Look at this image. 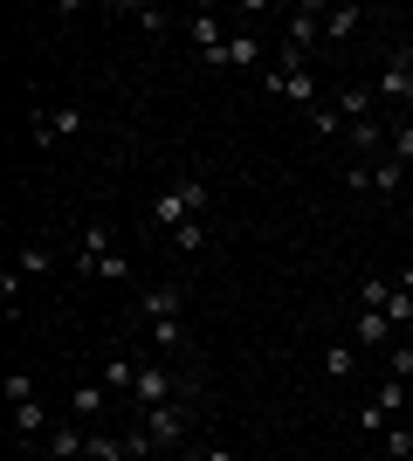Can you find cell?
<instances>
[{
    "label": "cell",
    "instance_id": "20",
    "mask_svg": "<svg viewBox=\"0 0 413 461\" xmlns=\"http://www.w3.org/2000/svg\"><path fill=\"white\" fill-rule=\"evenodd\" d=\"M358 21H365V7H324V41L358 35Z\"/></svg>",
    "mask_w": 413,
    "mask_h": 461
},
{
    "label": "cell",
    "instance_id": "2",
    "mask_svg": "<svg viewBox=\"0 0 413 461\" xmlns=\"http://www.w3.org/2000/svg\"><path fill=\"white\" fill-rule=\"evenodd\" d=\"M207 207H214V186H207V179H173V186L152 200V228L173 234L179 221H207Z\"/></svg>",
    "mask_w": 413,
    "mask_h": 461
},
{
    "label": "cell",
    "instance_id": "1",
    "mask_svg": "<svg viewBox=\"0 0 413 461\" xmlns=\"http://www.w3.org/2000/svg\"><path fill=\"white\" fill-rule=\"evenodd\" d=\"M179 400H200L193 372H173L166 358H138V385H131V413H152V406H179Z\"/></svg>",
    "mask_w": 413,
    "mask_h": 461
},
{
    "label": "cell",
    "instance_id": "18",
    "mask_svg": "<svg viewBox=\"0 0 413 461\" xmlns=\"http://www.w3.org/2000/svg\"><path fill=\"white\" fill-rule=\"evenodd\" d=\"M324 379H358V345L352 338H337V345L324 351Z\"/></svg>",
    "mask_w": 413,
    "mask_h": 461
},
{
    "label": "cell",
    "instance_id": "27",
    "mask_svg": "<svg viewBox=\"0 0 413 461\" xmlns=\"http://www.w3.org/2000/svg\"><path fill=\"white\" fill-rule=\"evenodd\" d=\"M379 441H386V455H393V461H413V427H407V420H393Z\"/></svg>",
    "mask_w": 413,
    "mask_h": 461
},
{
    "label": "cell",
    "instance_id": "31",
    "mask_svg": "<svg viewBox=\"0 0 413 461\" xmlns=\"http://www.w3.org/2000/svg\"><path fill=\"white\" fill-rule=\"evenodd\" d=\"M358 427H365V434H386V427H393V413H386L379 400H365V406H358Z\"/></svg>",
    "mask_w": 413,
    "mask_h": 461
},
{
    "label": "cell",
    "instance_id": "7",
    "mask_svg": "<svg viewBox=\"0 0 413 461\" xmlns=\"http://www.w3.org/2000/svg\"><path fill=\"white\" fill-rule=\"evenodd\" d=\"M200 62H207V69H235V77H262V35L256 28H235L214 56H200Z\"/></svg>",
    "mask_w": 413,
    "mask_h": 461
},
{
    "label": "cell",
    "instance_id": "36",
    "mask_svg": "<svg viewBox=\"0 0 413 461\" xmlns=\"http://www.w3.org/2000/svg\"><path fill=\"white\" fill-rule=\"evenodd\" d=\"M345 186H352V193H373V166H365V158H358V166H345Z\"/></svg>",
    "mask_w": 413,
    "mask_h": 461
},
{
    "label": "cell",
    "instance_id": "4",
    "mask_svg": "<svg viewBox=\"0 0 413 461\" xmlns=\"http://www.w3.org/2000/svg\"><path fill=\"white\" fill-rule=\"evenodd\" d=\"M138 420H145V434L158 441V455H166V447H179V455H186V447H193L200 406H193V400H179V406H152V413H138Z\"/></svg>",
    "mask_w": 413,
    "mask_h": 461
},
{
    "label": "cell",
    "instance_id": "26",
    "mask_svg": "<svg viewBox=\"0 0 413 461\" xmlns=\"http://www.w3.org/2000/svg\"><path fill=\"white\" fill-rule=\"evenodd\" d=\"M386 152H393L400 166H413V117H393V138H386Z\"/></svg>",
    "mask_w": 413,
    "mask_h": 461
},
{
    "label": "cell",
    "instance_id": "39",
    "mask_svg": "<svg viewBox=\"0 0 413 461\" xmlns=\"http://www.w3.org/2000/svg\"><path fill=\"white\" fill-rule=\"evenodd\" d=\"M14 461H41V455H14Z\"/></svg>",
    "mask_w": 413,
    "mask_h": 461
},
{
    "label": "cell",
    "instance_id": "5",
    "mask_svg": "<svg viewBox=\"0 0 413 461\" xmlns=\"http://www.w3.org/2000/svg\"><path fill=\"white\" fill-rule=\"evenodd\" d=\"M317 41H324V7L303 0V7H290V21H283V56L275 62H310Z\"/></svg>",
    "mask_w": 413,
    "mask_h": 461
},
{
    "label": "cell",
    "instance_id": "28",
    "mask_svg": "<svg viewBox=\"0 0 413 461\" xmlns=\"http://www.w3.org/2000/svg\"><path fill=\"white\" fill-rule=\"evenodd\" d=\"M124 21H138L145 35H166V28H173V14H166V7H124Z\"/></svg>",
    "mask_w": 413,
    "mask_h": 461
},
{
    "label": "cell",
    "instance_id": "12",
    "mask_svg": "<svg viewBox=\"0 0 413 461\" xmlns=\"http://www.w3.org/2000/svg\"><path fill=\"white\" fill-rule=\"evenodd\" d=\"M186 41H193V56H214L220 41H228V21H220L214 7H193V14H186Z\"/></svg>",
    "mask_w": 413,
    "mask_h": 461
},
{
    "label": "cell",
    "instance_id": "25",
    "mask_svg": "<svg viewBox=\"0 0 413 461\" xmlns=\"http://www.w3.org/2000/svg\"><path fill=\"white\" fill-rule=\"evenodd\" d=\"M90 461H124V434H103V427H90Z\"/></svg>",
    "mask_w": 413,
    "mask_h": 461
},
{
    "label": "cell",
    "instance_id": "15",
    "mask_svg": "<svg viewBox=\"0 0 413 461\" xmlns=\"http://www.w3.org/2000/svg\"><path fill=\"white\" fill-rule=\"evenodd\" d=\"M365 166H373V193H379V200H407V166H400L393 152L365 158Z\"/></svg>",
    "mask_w": 413,
    "mask_h": 461
},
{
    "label": "cell",
    "instance_id": "17",
    "mask_svg": "<svg viewBox=\"0 0 413 461\" xmlns=\"http://www.w3.org/2000/svg\"><path fill=\"white\" fill-rule=\"evenodd\" d=\"M145 345H152V351H193L186 317H158V324H145Z\"/></svg>",
    "mask_w": 413,
    "mask_h": 461
},
{
    "label": "cell",
    "instance_id": "21",
    "mask_svg": "<svg viewBox=\"0 0 413 461\" xmlns=\"http://www.w3.org/2000/svg\"><path fill=\"white\" fill-rule=\"evenodd\" d=\"M352 303H358V310H386V303H393V283H386V276H365Z\"/></svg>",
    "mask_w": 413,
    "mask_h": 461
},
{
    "label": "cell",
    "instance_id": "33",
    "mask_svg": "<svg viewBox=\"0 0 413 461\" xmlns=\"http://www.w3.org/2000/svg\"><path fill=\"white\" fill-rule=\"evenodd\" d=\"M373 400H379V406H386V413L400 420V413H407V385H400V379H386V385L373 393Z\"/></svg>",
    "mask_w": 413,
    "mask_h": 461
},
{
    "label": "cell",
    "instance_id": "3",
    "mask_svg": "<svg viewBox=\"0 0 413 461\" xmlns=\"http://www.w3.org/2000/svg\"><path fill=\"white\" fill-rule=\"evenodd\" d=\"M262 96H290V104H303V111H317L324 104V77H317L310 62H275V69H262Z\"/></svg>",
    "mask_w": 413,
    "mask_h": 461
},
{
    "label": "cell",
    "instance_id": "29",
    "mask_svg": "<svg viewBox=\"0 0 413 461\" xmlns=\"http://www.w3.org/2000/svg\"><path fill=\"white\" fill-rule=\"evenodd\" d=\"M152 455H158V441L145 434V420H138L131 434H124V461H152Z\"/></svg>",
    "mask_w": 413,
    "mask_h": 461
},
{
    "label": "cell",
    "instance_id": "22",
    "mask_svg": "<svg viewBox=\"0 0 413 461\" xmlns=\"http://www.w3.org/2000/svg\"><path fill=\"white\" fill-rule=\"evenodd\" d=\"M14 427H21V434H28V441H41V434H49V406H41V400L14 406Z\"/></svg>",
    "mask_w": 413,
    "mask_h": 461
},
{
    "label": "cell",
    "instance_id": "8",
    "mask_svg": "<svg viewBox=\"0 0 413 461\" xmlns=\"http://www.w3.org/2000/svg\"><path fill=\"white\" fill-rule=\"evenodd\" d=\"M35 455H41V461H90V427H83V420L49 427V434L35 441Z\"/></svg>",
    "mask_w": 413,
    "mask_h": 461
},
{
    "label": "cell",
    "instance_id": "37",
    "mask_svg": "<svg viewBox=\"0 0 413 461\" xmlns=\"http://www.w3.org/2000/svg\"><path fill=\"white\" fill-rule=\"evenodd\" d=\"M400 221H407V228H413V193H407V200H400Z\"/></svg>",
    "mask_w": 413,
    "mask_h": 461
},
{
    "label": "cell",
    "instance_id": "35",
    "mask_svg": "<svg viewBox=\"0 0 413 461\" xmlns=\"http://www.w3.org/2000/svg\"><path fill=\"white\" fill-rule=\"evenodd\" d=\"M310 131H324V138H331V131H345V117H337L331 104H317V111H310Z\"/></svg>",
    "mask_w": 413,
    "mask_h": 461
},
{
    "label": "cell",
    "instance_id": "34",
    "mask_svg": "<svg viewBox=\"0 0 413 461\" xmlns=\"http://www.w3.org/2000/svg\"><path fill=\"white\" fill-rule=\"evenodd\" d=\"M179 461H235V447H214V441H193Z\"/></svg>",
    "mask_w": 413,
    "mask_h": 461
},
{
    "label": "cell",
    "instance_id": "38",
    "mask_svg": "<svg viewBox=\"0 0 413 461\" xmlns=\"http://www.w3.org/2000/svg\"><path fill=\"white\" fill-rule=\"evenodd\" d=\"M400 289H407V296H413V262H407V269H400Z\"/></svg>",
    "mask_w": 413,
    "mask_h": 461
},
{
    "label": "cell",
    "instance_id": "19",
    "mask_svg": "<svg viewBox=\"0 0 413 461\" xmlns=\"http://www.w3.org/2000/svg\"><path fill=\"white\" fill-rule=\"evenodd\" d=\"M103 406H111V393H103L97 379H90V385H76V393H69V413H76V420H97Z\"/></svg>",
    "mask_w": 413,
    "mask_h": 461
},
{
    "label": "cell",
    "instance_id": "10",
    "mask_svg": "<svg viewBox=\"0 0 413 461\" xmlns=\"http://www.w3.org/2000/svg\"><path fill=\"white\" fill-rule=\"evenodd\" d=\"M158 317H186V289L179 283H145L138 289V324H158Z\"/></svg>",
    "mask_w": 413,
    "mask_h": 461
},
{
    "label": "cell",
    "instance_id": "40",
    "mask_svg": "<svg viewBox=\"0 0 413 461\" xmlns=\"http://www.w3.org/2000/svg\"><path fill=\"white\" fill-rule=\"evenodd\" d=\"M407 351H413V330H407Z\"/></svg>",
    "mask_w": 413,
    "mask_h": 461
},
{
    "label": "cell",
    "instance_id": "14",
    "mask_svg": "<svg viewBox=\"0 0 413 461\" xmlns=\"http://www.w3.org/2000/svg\"><path fill=\"white\" fill-rule=\"evenodd\" d=\"M56 262H62V249H56V241H21L7 269H14V276H49Z\"/></svg>",
    "mask_w": 413,
    "mask_h": 461
},
{
    "label": "cell",
    "instance_id": "13",
    "mask_svg": "<svg viewBox=\"0 0 413 461\" xmlns=\"http://www.w3.org/2000/svg\"><path fill=\"white\" fill-rule=\"evenodd\" d=\"M331 111L345 117V124H365V117L379 111V90H373V83H345V90L331 96Z\"/></svg>",
    "mask_w": 413,
    "mask_h": 461
},
{
    "label": "cell",
    "instance_id": "16",
    "mask_svg": "<svg viewBox=\"0 0 413 461\" xmlns=\"http://www.w3.org/2000/svg\"><path fill=\"white\" fill-rule=\"evenodd\" d=\"M97 385L111 393V400H131V385H138V358H103V366H97Z\"/></svg>",
    "mask_w": 413,
    "mask_h": 461
},
{
    "label": "cell",
    "instance_id": "24",
    "mask_svg": "<svg viewBox=\"0 0 413 461\" xmlns=\"http://www.w3.org/2000/svg\"><path fill=\"white\" fill-rule=\"evenodd\" d=\"M386 379L413 385V351H407V338H393V351H386Z\"/></svg>",
    "mask_w": 413,
    "mask_h": 461
},
{
    "label": "cell",
    "instance_id": "9",
    "mask_svg": "<svg viewBox=\"0 0 413 461\" xmlns=\"http://www.w3.org/2000/svg\"><path fill=\"white\" fill-rule=\"evenodd\" d=\"M103 255H118V228H111V221H90V228L76 234V276H97Z\"/></svg>",
    "mask_w": 413,
    "mask_h": 461
},
{
    "label": "cell",
    "instance_id": "32",
    "mask_svg": "<svg viewBox=\"0 0 413 461\" xmlns=\"http://www.w3.org/2000/svg\"><path fill=\"white\" fill-rule=\"evenodd\" d=\"M97 283H131V255H103V269H97Z\"/></svg>",
    "mask_w": 413,
    "mask_h": 461
},
{
    "label": "cell",
    "instance_id": "11",
    "mask_svg": "<svg viewBox=\"0 0 413 461\" xmlns=\"http://www.w3.org/2000/svg\"><path fill=\"white\" fill-rule=\"evenodd\" d=\"M393 317H386V310H352V345L358 351H393Z\"/></svg>",
    "mask_w": 413,
    "mask_h": 461
},
{
    "label": "cell",
    "instance_id": "23",
    "mask_svg": "<svg viewBox=\"0 0 413 461\" xmlns=\"http://www.w3.org/2000/svg\"><path fill=\"white\" fill-rule=\"evenodd\" d=\"M173 249L179 255H200V249H207V221H179V228H173Z\"/></svg>",
    "mask_w": 413,
    "mask_h": 461
},
{
    "label": "cell",
    "instance_id": "30",
    "mask_svg": "<svg viewBox=\"0 0 413 461\" xmlns=\"http://www.w3.org/2000/svg\"><path fill=\"white\" fill-rule=\"evenodd\" d=\"M35 400V372H7V406H28Z\"/></svg>",
    "mask_w": 413,
    "mask_h": 461
},
{
    "label": "cell",
    "instance_id": "6",
    "mask_svg": "<svg viewBox=\"0 0 413 461\" xmlns=\"http://www.w3.org/2000/svg\"><path fill=\"white\" fill-rule=\"evenodd\" d=\"M379 104H393V117H413V49H393L379 62Z\"/></svg>",
    "mask_w": 413,
    "mask_h": 461
}]
</instances>
